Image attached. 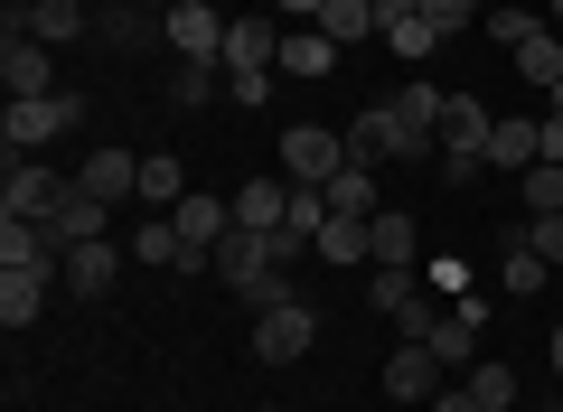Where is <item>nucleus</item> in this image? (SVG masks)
<instances>
[{
	"mask_svg": "<svg viewBox=\"0 0 563 412\" xmlns=\"http://www.w3.org/2000/svg\"><path fill=\"white\" fill-rule=\"evenodd\" d=\"M526 244H536L544 263H563V207H544V216H526Z\"/></svg>",
	"mask_w": 563,
	"mask_h": 412,
	"instance_id": "obj_36",
	"label": "nucleus"
},
{
	"mask_svg": "<svg viewBox=\"0 0 563 412\" xmlns=\"http://www.w3.org/2000/svg\"><path fill=\"white\" fill-rule=\"evenodd\" d=\"M329 66H339V38H329L320 20H310V29H291V38H282V76H329Z\"/></svg>",
	"mask_w": 563,
	"mask_h": 412,
	"instance_id": "obj_18",
	"label": "nucleus"
},
{
	"mask_svg": "<svg viewBox=\"0 0 563 412\" xmlns=\"http://www.w3.org/2000/svg\"><path fill=\"white\" fill-rule=\"evenodd\" d=\"M413 281H422V272H376V281H366V300H376V310H385V319H395V300H404V291H413Z\"/></svg>",
	"mask_w": 563,
	"mask_h": 412,
	"instance_id": "obj_38",
	"label": "nucleus"
},
{
	"mask_svg": "<svg viewBox=\"0 0 563 412\" xmlns=\"http://www.w3.org/2000/svg\"><path fill=\"white\" fill-rule=\"evenodd\" d=\"M29 38L38 47H66V38H85V0H29Z\"/></svg>",
	"mask_w": 563,
	"mask_h": 412,
	"instance_id": "obj_19",
	"label": "nucleus"
},
{
	"mask_svg": "<svg viewBox=\"0 0 563 412\" xmlns=\"http://www.w3.org/2000/svg\"><path fill=\"white\" fill-rule=\"evenodd\" d=\"M517 188H526V216H544V207H563V159H536V169H526Z\"/></svg>",
	"mask_w": 563,
	"mask_h": 412,
	"instance_id": "obj_32",
	"label": "nucleus"
},
{
	"mask_svg": "<svg viewBox=\"0 0 563 412\" xmlns=\"http://www.w3.org/2000/svg\"><path fill=\"white\" fill-rule=\"evenodd\" d=\"M347 169V132H320V122H291L282 132V178L291 188H329Z\"/></svg>",
	"mask_w": 563,
	"mask_h": 412,
	"instance_id": "obj_3",
	"label": "nucleus"
},
{
	"mask_svg": "<svg viewBox=\"0 0 563 412\" xmlns=\"http://www.w3.org/2000/svg\"><path fill=\"white\" fill-rule=\"evenodd\" d=\"M366 254H376V272H422V225L404 207H376L366 216Z\"/></svg>",
	"mask_w": 563,
	"mask_h": 412,
	"instance_id": "obj_10",
	"label": "nucleus"
},
{
	"mask_svg": "<svg viewBox=\"0 0 563 412\" xmlns=\"http://www.w3.org/2000/svg\"><path fill=\"white\" fill-rule=\"evenodd\" d=\"M179 254H188V244H179V225H169V216H151L132 235V263H169V272H179Z\"/></svg>",
	"mask_w": 563,
	"mask_h": 412,
	"instance_id": "obj_27",
	"label": "nucleus"
},
{
	"mask_svg": "<svg viewBox=\"0 0 563 412\" xmlns=\"http://www.w3.org/2000/svg\"><path fill=\"white\" fill-rule=\"evenodd\" d=\"M470 393H479L488 412H517V375H507L498 356H479V366H470Z\"/></svg>",
	"mask_w": 563,
	"mask_h": 412,
	"instance_id": "obj_28",
	"label": "nucleus"
},
{
	"mask_svg": "<svg viewBox=\"0 0 563 412\" xmlns=\"http://www.w3.org/2000/svg\"><path fill=\"white\" fill-rule=\"evenodd\" d=\"M66 188H76V178H57L47 169V159H10V178H0V216H57L66 207Z\"/></svg>",
	"mask_w": 563,
	"mask_h": 412,
	"instance_id": "obj_6",
	"label": "nucleus"
},
{
	"mask_svg": "<svg viewBox=\"0 0 563 412\" xmlns=\"http://www.w3.org/2000/svg\"><path fill=\"white\" fill-rule=\"evenodd\" d=\"M422 412H488V403H479V393L461 385V393H432V403H422Z\"/></svg>",
	"mask_w": 563,
	"mask_h": 412,
	"instance_id": "obj_40",
	"label": "nucleus"
},
{
	"mask_svg": "<svg viewBox=\"0 0 563 412\" xmlns=\"http://www.w3.org/2000/svg\"><path fill=\"white\" fill-rule=\"evenodd\" d=\"M479 337H488V300L479 291H470V300H451V310H442V329H432V337H422V347H432V356H442V366H479Z\"/></svg>",
	"mask_w": 563,
	"mask_h": 412,
	"instance_id": "obj_8",
	"label": "nucleus"
},
{
	"mask_svg": "<svg viewBox=\"0 0 563 412\" xmlns=\"http://www.w3.org/2000/svg\"><path fill=\"white\" fill-rule=\"evenodd\" d=\"M76 188L103 197V207H122V197H141V159H132V151H95V159L76 169Z\"/></svg>",
	"mask_w": 563,
	"mask_h": 412,
	"instance_id": "obj_16",
	"label": "nucleus"
},
{
	"mask_svg": "<svg viewBox=\"0 0 563 412\" xmlns=\"http://www.w3.org/2000/svg\"><path fill=\"white\" fill-rule=\"evenodd\" d=\"M554 122H563V76H554Z\"/></svg>",
	"mask_w": 563,
	"mask_h": 412,
	"instance_id": "obj_43",
	"label": "nucleus"
},
{
	"mask_svg": "<svg viewBox=\"0 0 563 412\" xmlns=\"http://www.w3.org/2000/svg\"><path fill=\"white\" fill-rule=\"evenodd\" d=\"M544 272H554V263H544L536 244H526V225H517V235H507V263H498V281L526 300V291H544Z\"/></svg>",
	"mask_w": 563,
	"mask_h": 412,
	"instance_id": "obj_21",
	"label": "nucleus"
},
{
	"mask_svg": "<svg viewBox=\"0 0 563 412\" xmlns=\"http://www.w3.org/2000/svg\"><path fill=\"white\" fill-rule=\"evenodd\" d=\"M320 225H329V188H291V225H282V235L320 244Z\"/></svg>",
	"mask_w": 563,
	"mask_h": 412,
	"instance_id": "obj_30",
	"label": "nucleus"
},
{
	"mask_svg": "<svg viewBox=\"0 0 563 412\" xmlns=\"http://www.w3.org/2000/svg\"><path fill=\"white\" fill-rule=\"evenodd\" d=\"M85 122V94H29V103H10L0 113V141H10V159H38L57 132H76Z\"/></svg>",
	"mask_w": 563,
	"mask_h": 412,
	"instance_id": "obj_2",
	"label": "nucleus"
},
{
	"mask_svg": "<svg viewBox=\"0 0 563 412\" xmlns=\"http://www.w3.org/2000/svg\"><path fill=\"white\" fill-rule=\"evenodd\" d=\"M442 356H432V347H422V337H404V347L395 356H385V403H432V393H442Z\"/></svg>",
	"mask_w": 563,
	"mask_h": 412,
	"instance_id": "obj_9",
	"label": "nucleus"
},
{
	"mask_svg": "<svg viewBox=\"0 0 563 412\" xmlns=\"http://www.w3.org/2000/svg\"><path fill=\"white\" fill-rule=\"evenodd\" d=\"M225 76H254V66H282V29L263 20V10H235V20H225Z\"/></svg>",
	"mask_w": 563,
	"mask_h": 412,
	"instance_id": "obj_11",
	"label": "nucleus"
},
{
	"mask_svg": "<svg viewBox=\"0 0 563 412\" xmlns=\"http://www.w3.org/2000/svg\"><path fill=\"white\" fill-rule=\"evenodd\" d=\"M544 10H554V20H563V0H544Z\"/></svg>",
	"mask_w": 563,
	"mask_h": 412,
	"instance_id": "obj_44",
	"label": "nucleus"
},
{
	"mask_svg": "<svg viewBox=\"0 0 563 412\" xmlns=\"http://www.w3.org/2000/svg\"><path fill=\"white\" fill-rule=\"evenodd\" d=\"M169 94H179V103H207V94H217V66H179V85H169Z\"/></svg>",
	"mask_w": 563,
	"mask_h": 412,
	"instance_id": "obj_39",
	"label": "nucleus"
},
{
	"mask_svg": "<svg viewBox=\"0 0 563 412\" xmlns=\"http://www.w3.org/2000/svg\"><path fill=\"white\" fill-rule=\"evenodd\" d=\"M442 103H451V94H442V85H422V76L395 85V113L413 122V132H442Z\"/></svg>",
	"mask_w": 563,
	"mask_h": 412,
	"instance_id": "obj_26",
	"label": "nucleus"
},
{
	"mask_svg": "<svg viewBox=\"0 0 563 412\" xmlns=\"http://www.w3.org/2000/svg\"><path fill=\"white\" fill-rule=\"evenodd\" d=\"M161 38H169V57H179V66H217L225 57V10H217V0H169Z\"/></svg>",
	"mask_w": 563,
	"mask_h": 412,
	"instance_id": "obj_4",
	"label": "nucleus"
},
{
	"mask_svg": "<svg viewBox=\"0 0 563 412\" xmlns=\"http://www.w3.org/2000/svg\"><path fill=\"white\" fill-rule=\"evenodd\" d=\"M320 263H376L366 254V216H329L320 225Z\"/></svg>",
	"mask_w": 563,
	"mask_h": 412,
	"instance_id": "obj_25",
	"label": "nucleus"
},
{
	"mask_svg": "<svg viewBox=\"0 0 563 412\" xmlns=\"http://www.w3.org/2000/svg\"><path fill=\"white\" fill-rule=\"evenodd\" d=\"M310 337H320L310 300H273V310H254V356H263V366H291V356H310Z\"/></svg>",
	"mask_w": 563,
	"mask_h": 412,
	"instance_id": "obj_5",
	"label": "nucleus"
},
{
	"mask_svg": "<svg viewBox=\"0 0 563 412\" xmlns=\"http://www.w3.org/2000/svg\"><path fill=\"white\" fill-rule=\"evenodd\" d=\"M479 159H488V169H507V178H526V169L544 159V122H526V113H517V122H498Z\"/></svg>",
	"mask_w": 563,
	"mask_h": 412,
	"instance_id": "obj_15",
	"label": "nucleus"
},
{
	"mask_svg": "<svg viewBox=\"0 0 563 412\" xmlns=\"http://www.w3.org/2000/svg\"><path fill=\"white\" fill-rule=\"evenodd\" d=\"M544 356H554V375H563V329H554V347H544Z\"/></svg>",
	"mask_w": 563,
	"mask_h": 412,
	"instance_id": "obj_42",
	"label": "nucleus"
},
{
	"mask_svg": "<svg viewBox=\"0 0 563 412\" xmlns=\"http://www.w3.org/2000/svg\"><path fill=\"white\" fill-rule=\"evenodd\" d=\"M273 76H282V66H254V76H225V94H235V103H244V113H254V103H263V94H273Z\"/></svg>",
	"mask_w": 563,
	"mask_h": 412,
	"instance_id": "obj_37",
	"label": "nucleus"
},
{
	"mask_svg": "<svg viewBox=\"0 0 563 412\" xmlns=\"http://www.w3.org/2000/svg\"><path fill=\"white\" fill-rule=\"evenodd\" d=\"M320 29L339 47H357V38H376V0H320Z\"/></svg>",
	"mask_w": 563,
	"mask_h": 412,
	"instance_id": "obj_23",
	"label": "nucleus"
},
{
	"mask_svg": "<svg viewBox=\"0 0 563 412\" xmlns=\"http://www.w3.org/2000/svg\"><path fill=\"white\" fill-rule=\"evenodd\" d=\"M395 329H404V337H432V329H442V300H432V291L413 281V291L395 300Z\"/></svg>",
	"mask_w": 563,
	"mask_h": 412,
	"instance_id": "obj_31",
	"label": "nucleus"
},
{
	"mask_svg": "<svg viewBox=\"0 0 563 412\" xmlns=\"http://www.w3.org/2000/svg\"><path fill=\"white\" fill-rule=\"evenodd\" d=\"M113 272H122V244H66V263H57V281H66V291H76V300H103V291H113Z\"/></svg>",
	"mask_w": 563,
	"mask_h": 412,
	"instance_id": "obj_13",
	"label": "nucleus"
},
{
	"mask_svg": "<svg viewBox=\"0 0 563 412\" xmlns=\"http://www.w3.org/2000/svg\"><path fill=\"white\" fill-rule=\"evenodd\" d=\"M329 216H376V169H357V159H347V169L329 178Z\"/></svg>",
	"mask_w": 563,
	"mask_h": 412,
	"instance_id": "obj_22",
	"label": "nucleus"
},
{
	"mask_svg": "<svg viewBox=\"0 0 563 412\" xmlns=\"http://www.w3.org/2000/svg\"><path fill=\"white\" fill-rule=\"evenodd\" d=\"M235 225L282 235V225H291V178H244V188H235Z\"/></svg>",
	"mask_w": 563,
	"mask_h": 412,
	"instance_id": "obj_14",
	"label": "nucleus"
},
{
	"mask_svg": "<svg viewBox=\"0 0 563 412\" xmlns=\"http://www.w3.org/2000/svg\"><path fill=\"white\" fill-rule=\"evenodd\" d=\"M263 412H273V403H263Z\"/></svg>",
	"mask_w": 563,
	"mask_h": 412,
	"instance_id": "obj_45",
	"label": "nucleus"
},
{
	"mask_svg": "<svg viewBox=\"0 0 563 412\" xmlns=\"http://www.w3.org/2000/svg\"><path fill=\"white\" fill-rule=\"evenodd\" d=\"M0 85H10V103H29V94H66V85H57V57H47L29 29H10V38H0Z\"/></svg>",
	"mask_w": 563,
	"mask_h": 412,
	"instance_id": "obj_7",
	"label": "nucleus"
},
{
	"mask_svg": "<svg viewBox=\"0 0 563 412\" xmlns=\"http://www.w3.org/2000/svg\"><path fill=\"white\" fill-rule=\"evenodd\" d=\"M141 197H151V207H179V197H188V178H179V159H141Z\"/></svg>",
	"mask_w": 563,
	"mask_h": 412,
	"instance_id": "obj_29",
	"label": "nucleus"
},
{
	"mask_svg": "<svg viewBox=\"0 0 563 412\" xmlns=\"http://www.w3.org/2000/svg\"><path fill=\"white\" fill-rule=\"evenodd\" d=\"M47 235H57V254H66V244H95V235H103V197L66 188V207H57V216H47Z\"/></svg>",
	"mask_w": 563,
	"mask_h": 412,
	"instance_id": "obj_20",
	"label": "nucleus"
},
{
	"mask_svg": "<svg viewBox=\"0 0 563 412\" xmlns=\"http://www.w3.org/2000/svg\"><path fill=\"white\" fill-rule=\"evenodd\" d=\"M479 29H488V38H498V47H526V38H536L544 20H536V10H488Z\"/></svg>",
	"mask_w": 563,
	"mask_h": 412,
	"instance_id": "obj_34",
	"label": "nucleus"
},
{
	"mask_svg": "<svg viewBox=\"0 0 563 412\" xmlns=\"http://www.w3.org/2000/svg\"><path fill=\"white\" fill-rule=\"evenodd\" d=\"M488 132H498V113H488L479 94H451V103H442V151H470V159H479Z\"/></svg>",
	"mask_w": 563,
	"mask_h": 412,
	"instance_id": "obj_17",
	"label": "nucleus"
},
{
	"mask_svg": "<svg viewBox=\"0 0 563 412\" xmlns=\"http://www.w3.org/2000/svg\"><path fill=\"white\" fill-rule=\"evenodd\" d=\"M47 281H57L47 263H0V329H10V337L47 310Z\"/></svg>",
	"mask_w": 563,
	"mask_h": 412,
	"instance_id": "obj_12",
	"label": "nucleus"
},
{
	"mask_svg": "<svg viewBox=\"0 0 563 412\" xmlns=\"http://www.w3.org/2000/svg\"><path fill=\"white\" fill-rule=\"evenodd\" d=\"M385 47H395V57H432L442 38H432V20L413 10V20H395V29H385Z\"/></svg>",
	"mask_w": 563,
	"mask_h": 412,
	"instance_id": "obj_33",
	"label": "nucleus"
},
{
	"mask_svg": "<svg viewBox=\"0 0 563 412\" xmlns=\"http://www.w3.org/2000/svg\"><path fill=\"white\" fill-rule=\"evenodd\" d=\"M517 76H526V85H544V94H554V76H563V38H554V29H536V38L517 47Z\"/></svg>",
	"mask_w": 563,
	"mask_h": 412,
	"instance_id": "obj_24",
	"label": "nucleus"
},
{
	"mask_svg": "<svg viewBox=\"0 0 563 412\" xmlns=\"http://www.w3.org/2000/svg\"><path fill=\"white\" fill-rule=\"evenodd\" d=\"M347 159H357V169H385V159H432V132H413L395 103H366V113L347 122Z\"/></svg>",
	"mask_w": 563,
	"mask_h": 412,
	"instance_id": "obj_1",
	"label": "nucleus"
},
{
	"mask_svg": "<svg viewBox=\"0 0 563 412\" xmlns=\"http://www.w3.org/2000/svg\"><path fill=\"white\" fill-rule=\"evenodd\" d=\"M422 20H432V38H461L479 20V0H422Z\"/></svg>",
	"mask_w": 563,
	"mask_h": 412,
	"instance_id": "obj_35",
	"label": "nucleus"
},
{
	"mask_svg": "<svg viewBox=\"0 0 563 412\" xmlns=\"http://www.w3.org/2000/svg\"><path fill=\"white\" fill-rule=\"evenodd\" d=\"M273 10H282V20H301V29L320 20V0H273Z\"/></svg>",
	"mask_w": 563,
	"mask_h": 412,
	"instance_id": "obj_41",
	"label": "nucleus"
}]
</instances>
